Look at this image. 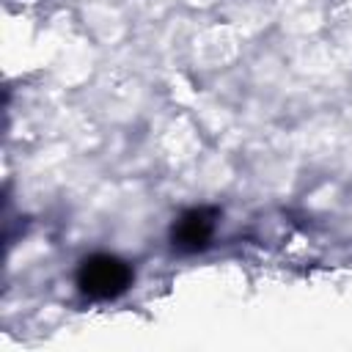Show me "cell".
I'll return each mask as SVG.
<instances>
[{
	"label": "cell",
	"mask_w": 352,
	"mask_h": 352,
	"mask_svg": "<svg viewBox=\"0 0 352 352\" xmlns=\"http://www.w3.org/2000/svg\"><path fill=\"white\" fill-rule=\"evenodd\" d=\"M220 220L217 206H192L176 217L170 226V245L179 253H201L212 245L214 228Z\"/></svg>",
	"instance_id": "2"
},
{
	"label": "cell",
	"mask_w": 352,
	"mask_h": 352,
	"mask_svg": "<svg viewBox=\"0 0 352 352\" xmlns=\"http://www.w3.org/2000/svg\"><path fill=\"white\" fill-rule=\"evenodd\" d=\"M135 280V270L129 261L113 253H91L77 267V289L88 300H116Z\"/></svg>",
	"instance_id": "1"
}]
</instances>
